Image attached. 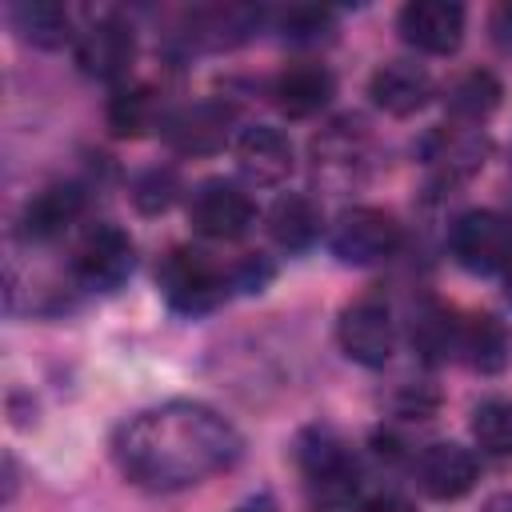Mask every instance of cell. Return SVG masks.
<instances>
[{
    "mask_svg": "<svg viewBox=\"0 0 512 512\" xmlns=\"http://www.w3.org/2000/svg\"><path fill=\"white\" fill-rule=\"evenodd\" d=\"M396 28L416 52L448 56L464 40V8L456 0H412L400 8Z\"/></svg>",
    "mask_w": 512,
    "mask_h": 512,
    "instance_id": "8fae6325",
    "label": "cell"
},
{
    "mask_svg": "<svg viewBox=\"0 0 512 512\" xmlns=\"http://www.w3.org/2000/svg\"><path fill=\"white\" fill-rule=\"evenodd\" d=\"M476 476H480L476 456L452 440L428 444L416 460V480H420L424 496H432V500H460L464 492H472Z\"/></svg>",
    "mask_w": 512,
    "mask_h": 512,
    "instance_id": "4fadbf2b",
    "label": "cell"
},
{
    "mask_svg": "<svg viewBox=\"0 0 512 512\" xmlns=\"http://www.w3.org/2000/svg\"><path fill=\"white\" fill-rule=\"evenodd\" d=\"M240 432L196 400H168L132 416L116 436L120 472L152 492H176L228 472L240 460Z\"/></svg>",
    "mask_w": 512,
    "mask_h": 512,
    "instance_id": "6da1fadb",
    "label": "cell"
},
{
    "mask_svg": "<svg viewBox=\"0 0 512 512\" xmlns=\"http://www.w3.org/2000/svg\"><path fill=\"white\" fill-rule=\"evenodd\" d=\"M132 260V236L120 224H92L72 252V276L92 292H112L128 280Z\"/></svg>",
    "mask_w": 512,
    "mask_h": 512,
    "instance_id": "8992f818",
    "label": "cell"
},
{
    "mask_svg": "<svg viewBox=\"0 0 512 512\" xmlns=\"http://www.w3.org/2000/svg\"><path fill=\"white\" fill-rule=\"evenodd\" d=\"M472 436L480 452L496 460H512V400H484L472 412Z\"/></svg>",
    "mask_w": 512,
    "mask_h": 512,
    "instance_id": "d4e9b609",
    "label": "cell"
},
{
    "mask_svg": "<svg viewBox=\"0 0 512 512\" xmlns=\"http://www.w3.org/2000/svg\"><path fill=\"white\" fill-rule=\"evenodd\" d=\"M492 32H496L500 44H512V0L492 12Z\"/></svg>",
    "mask_w": 512,
    "mask_h": 512,
    "instance_id": "83f0119b",
    "label": "cell"
},
{
    "mask_svg": "<svg viewBox=\"0 0 512 512\" xmlns=\"http://www.w3.org/2000/svg\"><path fill=\"white\" fill-rule=\"evenodd\" d=\"M164 140L184 152V156H208L216 148H224L228 128H232V108L224 100H200L188 104L180 112H172L164 124Z\"/></svg>",
    "mask_w": 512,
    "mask_h": 512,
    "instance_id": "7c38bea8",
    "label": "cell"
},
{
    "mask_svg": "<svg viewBox=\"0 0 512 512\" xmlns=\"http://www.w3.org/2000/svg\"><path fill=\"white\" fill-rule=\"evenodd\" d=\"M456 352H464L468 364L480 368V372H500L512 356V332L504 328V320H496L488 312L468 316V320H460Z\"/></svg>",
    "mask_w": 512,
    "mask_h": 512,
    "instance_id": "d6986e66",
    "label": "cell"
},
{
    "mask_svg": "<svg viewBox=\"0 0 512 512\" xmlns=\"http://www.w3.org/2000/svg\"><path fill=\"white\" fill-rule=\"evenodd\" d=\"M84 212V188L80 184H48L36 192L20 212L24 240H56L76 216Z\"/></svg>",
    "mask_w": 512,
    "mask_h": 512,
    "instance_id": "e0dca14e",
    "label": "cell"
},
{
    "mask_svg": "<svg viewBox=\"0 0 512 512\" xmlns=\"http://www.w3.org/2000/svg\"><path fill=\"white\" fill-rule=\"evenodd\" d=\"M156 120H160V100L144 84L120 88L108 104V124L116 136H144L148 128H156Z\"/></svg>",
    "mask_w": 512,
    "mask_h": 512,
    "instance_id": "7402d4cb",
    "label": "cell"
},
{
    "mask_svg": "<svg viewBox=\"0 0 512 512\" xmlns=\"http://www.w3.org/2000/svg\"><path fill=\"white\" fill-rule=\"evenodd\" d=\"M332 92H336V80L324 64H292L272 80V104L292 120L320 112L332 100Z\"/></svg>",
    "mask_w": 512,
    "mask_h": 512,
    "instance_id": "2e32d148",
    "label": "cell"
},
{
    "mask_svg": "<svg viewBox=\"0 0 512 512\" xmlns=\"http://www.w3.org/2000/svg\"><path fill=\"white\" fill-rule=\"evenodd\" d=\"M496 104H500V84H496L492 72H468V76H460L448 88V112L460 124H472L476 128Z\"/></svg>",
    "mask_w": 512,
    "mask_h": 512,
    "instance_id": "603a6c76",
    "label": "cell"
},
{
    "mask_svg": "<svg viewBox=\"0 0 512 512\" xmlns=\"http://www.w3.org/2000/svg\"><path fill=\"white\" fill-rule=\"evenodd\" d=\"M488 160V136L472 124H456V128H436L424 140V164L436 188H456L464 180H472Z\"/></svg>",
    "mask_w": 512,
    "mask_h": 512,
    "instance_id": "9c48e42d",
    "label": "cell"
},
{
    "mask_svg": "<svg viewBox=\"0 0 512 512\" xmlns=\"http://www.w3.org/2000/svg\"><path fill=\"white\" fill-rule=\"evenodd\" d=\"M336 340H340V348H344L348 360H356L364 368H380L396 352V320H392V312H388L384 300L360 296V300H352L340 312Z\"/></svg>",
    "mask_w": 512,
    "mask_h": 512,
    "instance_id": "52a82bcc",
    "label": "cell"
},
{
    "mask_svg": "<svg viewBox=\"0 0 512 512\" xmlns=\"http://www.w3.org/2000/svg\"><path fill=\"white\" fill-rule=\"evenodd\" d=\"M236 164L252 184H280L296 164L292 140L272 124H252L236 136Z\"/></svg>",
    "mask_w": 512,
    "mask_h": 512,
    "instance_id": "9a60e30c",
    "label": "cell"
},
{
    "mask_svg": "<svg viewBox=\"0 0 512 512\" xmlns=\"http://www.w3.org/2000/svg\"><path fill=\"white\" fill-rule=\"evenodd\" d=\"M448 244H452L456 264L476 276L512 268V220L492 208H472V212L456 216Z\"/></svg>",
    "mask_w": 512,
    "mask_h": 512,
    "instance_id": "5b68a950",
    "label": "cell"
},
{
    "mask_svg": "<svg viewBox=\"0 0 512 512\" xmlns=\"http://www.w3.org/2000/svg\"><path fill=\"white\" fill-rule=\"evenodd\" d=\"M300 468L308 484L316 488V500L332 512H356L364 500H356V460L340 436L328 428H316L300 440Z\"/></svg>",
    "mask_w": 512,
    "mask_h": 512,
    "instance_id": "3957f363",
    "label": "cell"
},
{
    "mask_svg": "<svg viewBox=\"0 0 512 512\" xmlns=\"http://www.w3.org/2000/svg\"><path fill=\"white\" fill-rule=\"evenodd\" d=\"M312 156H316V172L332 176L336 168L344 176H352L360 164H364V136L356 132V124H332L324 136H316L312 144Z\"/></svg>",
    "mask_w": 512,
    "mask_h": 512,
    "instance_id": "cb8c5ba5",
    "label": "cell"
},
{
    "mask_svg": "<svg viewBox=\"0 0 512 512\" xmlns=\"http://www.w3.org/2000/svg\"><path fill=\"white\" fill-rule=\"evenodd\" d=\"M404 232L396 224L392 212L384 208H368V204H356V208H344L328 232V244L336 252V260L352 264V268H368V264H380L388 256H396Z\"/></svg>",
    "mask_w": 512,
    "mask_h": 512,
    "instance_id": "277c9868",
    "label": "cell"
},
{
    "mask_svg": "<svg viewBox=\"0 0 512 512\" xmlns=\"http://www.w3.org/2000/svg\"><path fill=\"white\" fill-rule=\"evenodd\" d=\"M432 76L424 64H412V60H388L372 72L368 80V96L380 112L388 116H412L420 112L428 100H432Z\"/></svg>",
    "mask_w": 512,
    "mask_h": 512,
    "instance_id": "5bb4252c",
    "label": "cell"
},
{
    "mask_svg": "<svg viewBox=\"0 0 512 512\" xmlns=\"http://www.w3.org/2000/svg\"><path fill=\"white\" fill-rule=\"evenodd\" d=\"M8 20L36 48H60L64 40H72V20L52 0H20L8 8Z\"/></svg>",
    "mask_w": 512,
    "mask_h": 512,
    "instance_id": "44dd1931",
    "label": "cell"
},
{
    "mask_svg": "<svg viewBox=\"0 0 512 512\" xmlns=\"http://www.w3.org/2000/svg\"><path fill=\"white\" fill-rule=\"evenodd\" d=\"M156 280H160L164 300L184 316L212 312L228 296V288H240L236 268L228 272L220 260H212L200 248H172L164 256V264L156 268Z\"/></svg>",
    "mask_w": 512,
    "mask_h": 512,
    "instance_id": "7a4b0ae2",
    "label": "cell"
},
{
    "mask_svg": "<svg viewBox=\"0 0 512 512\" xmlns=\"http://www.w3.org/2000/svg\"><path fill=\"white\" fill-rule=\"evenodd\" d=\"M136 60V36L120 16H100L76 36V64L92 80H124Z\"/></svg>",
    "mask_w": 512,
    "mask_h": 512,
    "instance_id": "30bf717a",
    "label": "cell"
},
{
    "mask_svg": "<svg viewBox=\"0 0 512 512\" xmlns=\"http://www.w3.org/2000/svg\"><path fill=\"white\" fill-rule=\"evenodd\" d=\"M188 220L204 240H240L256 220V204L236 180H204L192 192Z\"/></svg>",
    "mask_w": 512,
    "mask_h": 512,
    "instance_id": "ba28073f",
    "label": "cell"
},
{
    "mask_svg": "<svg viewBox=\"0 0 512 512\" xmlns=\"http://www.w3.org/2000/svg\"><path fill=\"white\" fill-rule=\"evenodd\" d=\"M280 28H284L288 40H308L312 44V40L332 32V12H324V8H288L280 16Z\"/></svg>",
    "mask_w": 512,
    "mask_h": 512,
    "instance_id": "4316f807",
    "label": "cell"
},
{
    "mask_svg": "<svg viewBox=\"0 0 512 512\" xmlns=\"http://www.w3.org/2000/svg\"><path fill=\"white\" fill-rule=\"evenodd\" d=\"M268 236L284 252H304L320 236V208L304 192H284L268 208Z\"/></svg>",
    "mask_w": 512,
    "mask_h": 512,
    "instance_id": "ac0fdd59",
    "label": "cell"
},
{
    "mask_svg": "<svg viewBox=\"0 0 512 512\" xmlns=\"http://www.w3.org/2000/svg\"><path fill=\"white\" fill-rule=\"evenodd\" d=\"M176 192H180V184H176V172H160V168H152V172H144L140 180H136V188H132V200H136V208L140 212H148V216H156V212H164L172 200H176Z\"/></svg>",
    "mask_w": 512,
    "mask_h": 512,
    "instance_id": "484cf974",
    "label": "cell"
},
{
    "mask_svg": "<svg viewBox=\"0 0 512 512\" xmlns=\"http://www.w3.org/2000/svg\"><path fill=\"white\" fill-rule=\"evenodd\" d=\"M504 296H508V300H512V268H508V272H504Z\"/></svg>",
    "mask_w": 512,
    "mask_h": 512,
    "instance_id": "1f68e13d",
    "label": "cell"
},
{
    "mask_svg": "<svg viewBox=\"0 0 512 512\" xmlns=\"http://www.w3.org/2000/svg\"><path fill=\"white\" fill-rule=\"evenodd\" d=\"M240 512H272V504H268V500H252V504H244Z\"/></svg>",
    "mask_w": 512,
    "mask_h": 512,
    "instance_id": "4dcf8cb0",
    "label": "cell"
},
{
    "mask_svg": "<svg viewBox=\"0 0 512 512\" xmlns=\"http://www.w3.org/2000/svg\"><path fill=\"white\" fill-rule=\"evenodd\" d=\"M356 512H412L400 496H372V500H364Z\"/></svg>",
    "mask_w": 512,
    "mask_h": 512,
    "instance_id": "f1b7e54d",
    "label": "cell"
},
{
    "mask_svg": "<svg viewBox=\"0 0 512 512\" xmlns=\"http://www.w3.org/2000/svg\"><path fill=\"white\" fill-rule=\"evenodd\" d=\"M256 24H260V8H248V4H212V8L192 12L188 36L196 44H204V48H232Z\"/></svg>",
    "mask_w": 512,
    "mask_h": 512,
    "instance_id": "ffe728a7",
    "label": "cell"
},
{
    "mask_svg": "<svg viewBox=\"0 0 512 512\" xmlns=\"http://www.w3.org/2000/svg\"><path fill=\"white\" fill-rule=\"evenodd\" d=\"M480 512H512V492H496V496H488Z\"/></svg>",
    "mask_w": 512,
    "mask_h": 512,
    "instance_id": "f546056e",
    "label": "cell"
}]
</instances>
